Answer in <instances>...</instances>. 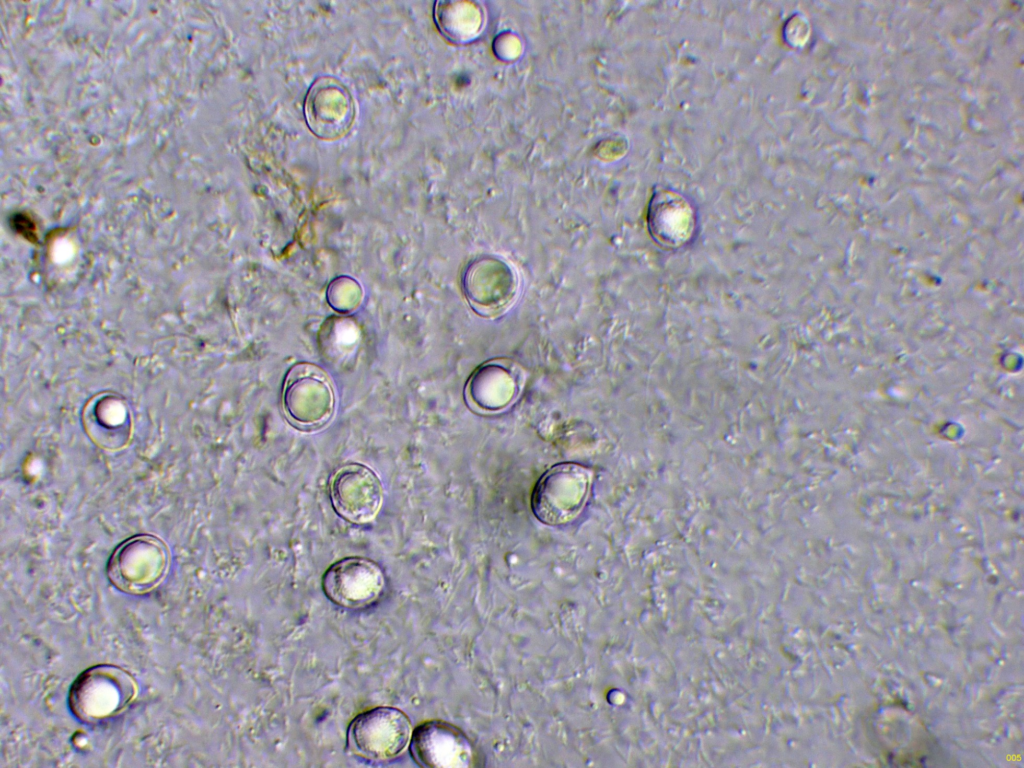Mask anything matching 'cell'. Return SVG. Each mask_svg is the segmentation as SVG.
Instances as JSON below:
<instances>
[{
    "mask_svg": "<svg viewBox=\"0 0 1024 768\" xmlns=\"http://www.w3.org/2000/svg\"><path fill=\"white\" fill-rule=\"evenodd\" d=\"M138 685L124 668L101 664L83 671L72 683L68 704L84 723H99L126 710L135 700Z\"/></svg>",
    "mask_w": 1024,
    "mask_h": 768,
    "instance_id": "obj_1",
    "label": "cell"
},
{
    "mask_svg": "<svg viewBox=\"0 0 1024 768\" xmlns=\"http://www.w3.org/2000/svg\"><path fill=\"white\" fill-rule=\"evenodd\" d=\"M170 554L166 544L151 535L133 536L110 555L106 573L110 583L130 595L149 593L164 580Z\"/></svg>",
    "mask_w": 1024,
    "mask_h": 768,
    "instance_id": "obj_2",
    "label": "cell"
},
{
    "mask_svg": "<svg viewBox=\"0 0 1024 768\" xmlns=\"http://www.w3.org/2000/svg\"><path fill=\"white\" fill-rule=\"evenodd\" d=\"M590 483L591 472L579 464L553 466L533 489L531 508L535 517L547 525L572 521L585 505Z\"/></svg>",
    "mask_w": 1024,
    "mask_h": 768,
    "instance_id": "obj_3",
    "label": "cell"
},
{
    "mask_svg": "<svg viewBox=\"0 0 1024 768\" xmlns=\"http://www.w3.org/2000/svg\"><path fill=\"white\" fill-rule=\"evenodd\" d=\"M461 288L471 309L482 317L491 318L505 313L515 303L520 282L517 271L508 261L482 255L465 267Z\"/></svg>",
    "mask_w": 1024,
    "mask_h": 768,
    "instance_id": "obj_4",
    "label": "cell"
},
{
    "mask_svg": "<svg viewBox=\"0 0 1024 768\" xmlns=\"http://www.w3.org/2000/svg\"><path fill=\"white\" fill-rule=\"evenodd\" d=\"M283 410L289 422L301 430H315L333 416L335 395L324 371L312 364H297L283 386Z\"/></svg>",
    "mask_w": 1024,
    "mask_h": 768,
    "instance_id": "obj_5",
    "label": "cell"
},
{
    "mask_svg": "<svg viewBox=\"0 0 1024 768\" xmlns=\"http://www.w3.org/2000/svg\"><path fill=\"white\" fill-rule=\"evenodd\" d=\"M408 717L393 707H375L358 714L350 723L347 745L356 756L370 761L397 757L411 738Z\"/></svg>",
    "mask_w": 1024,
    "mask_h": 768,
    "instance_id": "obj_6",
    "label": "cell"
},
{
    "mask_svg": "<svg viewBox=\"0 0 1024 768\" xmlns=\"http://www.w3.org/2000/svg\"><path fill=\"white\" fill-rule=\"evenodd\" d=\"M385 579L374 561L348 557L333 563L324 573L322 587L327 598L339 607L360 609L375 603L383 593Z\"/></svg>",
    "mask_w": 1024,
    "mask_h": 768,
    "instance_id": "obj_7",
    "label": "cell"
},
{
    "mask_svg": "<svg viewBox=\"0 0 1024 768\" xmlns=\"http://www.w3.org/2000/svg\"><path fill=\"white\" fill-rule=\"evenodd\" d=\"M329 491L336 513L357 524L373 520L383 499L380 479L372 469L359 463L339 468L331 478Z\"/></svg>",
    "mask_w": 1024,
    "mask_h": 768,
    "instance_id": "obj_8",
    "label": "cell"
},
{
    "mask_svg": "<svg viewBox=\"0 0 1024 768\" xmlns=\"http://www.w3.org/2000/svg\"><path fill=\"white\" fill-rule=\"evenodd\" d=\"M411 755L423 767L457 768L475 764L471 741L458 728L443 721L420 724L411 734Z\"/></svg>",
    "mask_w": 1024,
    "mask_h": 768,
    "instance_id": "obj_9",
    "label": "cell"
},
{
    "mask_svg": "<svg viewBox=\"0 0 1024 768\" xmlns=\"http://www.w3.org/2000/svg\"><path fill=\"white\" fill-rule=\"evenodd\" d=\"M353 113L349 93L333 79H318L307 93L304 114L310 130L318 137L341 136L349 129Z\"/></svg>",
    "mask_w": 1024,
    "mask_h": 768,
    "instance_id": "obj_10",
    "label": "cell"
},
{
    "mask_svg": "<svg viewBox=\"0 0 1024 768\" xmlns=\"http://www.w3.org/2000/svg\"><path fill=\"white\" fill-rule=\"evenodd\" d=\"M521 385V372L513 363L492 360L471 375L465 388V397L470 406L479 412H498L516 400Z\"/></svg>",
    "mask_w": 1024,
    "mask_h": 768,
    "instance_id": "obj_11",
    "label": "cell"
},
{
    "mask_svg": "<svg viewBox=\"0 0 1024 768\" xmlns=\"http://www.w3.org/2000/svg\"><path fill=\"white\" fill-rule=\"evenodd\" d=\"M83 427L91 441L107 451L126 448L133 435V423L127 410L94 406L83 415Z\"/></svg>",
    "mask_w": 1024,
    "mask_h": 768,
    "instance_id": "obj_12",
    "label": "cell"
}]
</instances>
